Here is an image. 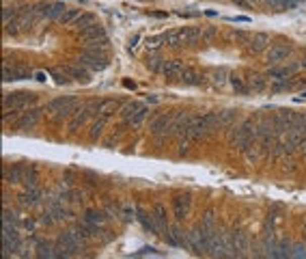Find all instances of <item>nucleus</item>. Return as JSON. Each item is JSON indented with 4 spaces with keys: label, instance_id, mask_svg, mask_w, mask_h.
<instances>
[{
    "label": "nucleus",
    "instance_id": "obj_48",
    "mask_svg": "<svg viewBox=\"0 0 306 259\" xmlns=\"http://www.w3.org/2000/svg\"><path fill=\"white\" fill-rule=\"evenodd\" d=\"M214 37H216V28H205L203 30V39H205V41H212Z\"/></svg>",
    "mask_w": 306,
    "mask_h": 259
},
{
    "label": "nucleus",
    "instance_id": "obj_24",
    "mask_svg": "<svg viewBox=\"0 0 306 259\" xmlns=\"http://www.w3.org/2000/svg\"><path fill=\"white\" fill-rule=\"evenodd\" d=\"M183 69H186V67H183V65H181V61L173 59V61H166V63H164L162 74H164L166 78H179Z\"/></svg>",
    "mask_w": 306,
    "mask_h": 259
},
{
    "label": "nucleus",
    "instance_id": "obj_37",
    "mask_svg": "<svg viewBox=\"0 0 306 259\" xmlns=\"http://www.w3.org/2000/svg\"><path fill=\"white\" fill-rule=\"evenodd\" d=\"M80 15H82V13H80V9H67V11L59 18V22L63 24V26H69V24H74V22L80 18Z\"/></svg>",
    "mask_w": 306,
    "mask_h": 259
},
{
    "label": "nucleus",
    "instance_id": "obj_46",
    "mask_svg": "<svg viewBox=\"0 0 306 259\" xmlns=\"http://www.w3.org/2000/svg\"><path fill=\"white\" fill-rule=\"evenodd\" d=\"M190 141H186V139H183V141H179V156H188V151H190Z\"/></svg>",
    "mask_w": 306,
    "mask_h": 259
},
{
    "label": "nucleus",
    "instance_id": "obj_55",
    "mask_svg": "<svg viewBox=\"0 0 306 259\" xmlns=\"http://www.w3.org/2000/svg\"><path fill=\"white\" fill-rule=\"evenodd\" d=\"M123 87H125V89H134L136 84H134V82H130V80H125V82H123Z\"/></svg>",
    "mask_w": 306,
    "mask_h": 259
},
{
    "label": "nucleus",
    "instance_id": "obj_40",
    "mask_svg": "<svg viewBox=\"0 0 306 259\" xmlns=\"http://www.w3.org/2000/svg\"><path fill=\"white\" fill-rule=\"evenodd\" d=\"M147 117H149V108L144 106V108H142V110H140L138 115H136V117H134V119L130 121V123H127V125H132V127H140V125H142V121L147 119Z\"/></svg>",
    "mask_w": 306,
    "mask_h": 259
},
{
    "label": "nucleus",
    "instance_id": "obj_10",
    "mask_svg": "<svg viewBox=\"0 0 306 259\" xmlns=\"http://www.w3.org/2000/svg\"><path fill=\"white\" fill-rule=\"evenodd\" d=\"M78 65H82V67H86L88 71H101V69H106L108 59H106V56H91V54H82V56L78 59Z\"/></svg>",
    "mask_w": 306,
    "mask_h": 259
},
{
    "label": "nucleus",
    "instance_id": "obj_54",
    "mask_svg": "<svg viewBox=\"0 0 306 259\" xmlns=\"http://www.w3.org/2000/svg\"><path fill=\"white\" fill-rule=\"evenodd\" d=\"M35 78L39 80V82H43V80H45V74H41V71H37V74H35Z\"/></svg>",
    "mask_w": 306,
    "mask_h": 259
},
{
    "label": "nucleus",
    "instance_id": "obj_18",
    "mask_svg": "<svg viewBox=\"0 0 306 259\" xmlns=\"http://www.w3.org/2000/svg\"><path fill=\"white\" fill-rule=\"evenodd\" d=\"M136 214H138L136 218L140 221V225L144 227V229H147L149 233H156V236H160V229H158L156 221H153V214H147V212H144V209H140V207L136 209Z\"/></svg>",
    "mask_w": 306,
    "mask_h": 259
},
{
    "label": "nucleus",
    "instance_id": "obj_49",
    "mask_svg": "<svg viewBox=\"0 0 306 259\" xmlns=\"http://www.w3.org/2000/svg\"><path fill=\"white\" fill-rule=\"evenodd\" d=\"M22 225H24V229H28V231H33V229H35V225H37V223H35V221H33V218H26V221H24V223H22Z\"/></svg>",
    "mask_w": 306,
    "mask_h": 259
},
{
    "label": "nucleus",
    "instance_id": "obj_34",
    "mask_svg": "<svg viewBox=\"0 0 306 259\" xmlns=\"http://www.w3.org/2000/svg\"><path fill=\"white\" fill-rule=\"evenodd\" d=\"M198 227H200V229H205V231H214V229H216V216H214V209H207V212L203 214V218H200Z\"/></svg>",
    "mask_w": 306,
    "mask_h": 259
},
{
    "label": "nucleus",
    "instance_id": "obj_19",
    "mask_svg": "<svg viewBox=\"0 0 306 259\" xmlns=\"http://www.w3.org/2000/svg\"><path fill=\"white\" fill-rule=\"evenodd\" d=\"M22 184L26 186V188H37V186H39V173H37V166H35V164L24 166Z\"/></svg>",
    "mask_w": 306,
    "mask_h": 259
},
{
    "label": "nucleus",
    "instance_id": "obj_42",
    "mask_svg": "<svg viewBox=\"0 0 306 259\" xmlns=\"http://www.w3.org/2000/svg\"><path fill=\"white\" fill-rule=\"evenodd\" d=\"M52 74H54V78H56V82H59V84H67L69 80H71V78L67 76V71H65V69H63V71H61V69H54Z\"/></svg>",
    "mask_w": 306,
    "mask_h": 259
},
{
    "label": "nucleus",
    "instance_id": "obj_47",
    "mask_svg": "<svg viewBox=\"0 0 306 259\" xmlns=\"http://www.w3.org/2000/svg\"><path fill=\"white\" fill-rule=\"evenodd\" d=\"M233 37L239 39V41H250L252 35H248V32H244V30H235V35H233Z\"/></svg>",
    "mask_w": 306,
    "mask_h": 259
},
{
    "label": "nucleus",
    "instance_id": "obj_30",
    "mask_svg": "<svg viewBox=\"0 0 306 259\" xmlns=\"http://www.w3.org/2000/svg\"><path fill=\"white\" fill-rule=\"evenodd\" d=\"M65 71H67V76L74 78V80H88V69L82 67V65H67Z\"/></svg>",
    "mask_w": 306,
    "mask_h": 259
},
{
    "label": "nucleus",
    "instance_id": "obj_14",
    "mask_svg": "<svg viewBox=\"0 0 306 259\" xmlns=\"http://www.w3.org/2000/svg\"><path fill=\"white\" fill-rule=\"evenodd\" d=\"M41 197H43V190L39 188H26V192L24 194H20V203L24 205V207H33V205H37L39 201H41Z\"/></svg>",
    "mask_w": 306,
    "mask_h": 259
},
{
    "label": "nucleus",
    "instance_id": "obj_25",
    "mask_svg": "<svg viewBox=\"0 0 306 259\" xmlns=\"http://www.w3.org/2000/svg\"><path fill=\"white\" fill-rule=\"evenodd\" d=\"M289 56V46H272L268 50V61L270 63H278V61H285Z\"/></svg>",
    "mask_w": 306,
    "mask_h": 259
},
{
    "label": "nucleus",
    "instance_id": "obj_11",
    "mask_svg": "<svg viewBox=\"0 0 306 259\" xmlns=\"http://www.w3.org/2000/svg\"><path fill=\"white\" fill-rule=\"evenodd\" d=\"M190 203H192L190 194H179V197L173 199V214L177 221H183L190 214Z\"/></svg>",
    "mask_w": 306,
    "mask_h": 259
},
{
    "label": "nucleus",
    "instance_id": "obj_33",
    "mask_svg": "<svg viewBox=\"0 0 306 259\" xmlns=\"http://www.w3.org/2000/svg\"><path fill=\"white\" fill-rule=\"evenodd\" d=\"M181 35H183V41L186 44H196L200 37H203V30L200 28H192V26H188V28H183L181 30Z\"/></svg>",
    "mask_w": 306,
    "mask_h": 259
},
{
    "label": "nucleus",
    "instance_id": "obj_45",
    "mask_svg": "<svg viewBox=\"0 0 306 259\" xmlns=\"http://www.w3.org/2000/svg\"><path fill=\"white\" fill-rule=\"evenodd\" d=\"M136 214V209L134 207H123V209H121V216H123V221H134V216Z\"/></svg>",
    "mask_w": 306,
    "mask_h": 259
},
{
    "label": "nucleus",
    "instance_id": "obj_13",
    "mask_svg": "<svg viewBox=\"0 0 306 259\" xmlns=\"http://www.w3.org/2000/svg\"><path fill=\"white\" fill-rule=\"evenodd\" d=\"M3 177L7 184H20L22 177H24V164H13L9 168V164L3 166Z\"/></svg>",
    "mask_w": 306,
    "mask_h": 259
},
{
    "label": "nucleus",
    "instance_id": "obj_4",
    "mask_svg": "<svg viewBox=\"0 0 306 259\" xmlns=\"http://www.w3.org/2000/svg\"><path fill=\"white\" fill-rule=\"evenodd\" d=\"M35 102H37V93H30V91H15V93L3 95V106L13 108V110H24Z\"/></svg>",
    "mask_w": 306,
    "mask_h": 259
},
{
    "label": "nucleus",
    "instance_id": "obj_20",
    "mask_svg": "<svg viewBox=\"0 0 306 259\" xmlns=\"http://www.w3.org/2000/svg\"><path fill=\"white\" fill-rule=\"evenodd\" d=\"M86 41H101V39H108L106 37V30H104V26H99V24H93V26H88L86 30L80 32Z\"/></svg>",
    "mask_w": 306,
    "mask_h": 259
},
{
    "label": "nucleus",
    "instance_id": "obj_6",
    "mask_svg": "<svg viewBox=\"0 0 306 259\" xmlns=\"http://www.w3.org/2000/svg\"><path fill=\"white\" fill-rule=\"evenodd\" d=\"M45 112V108H26V112H22V117L18 119V123L13 125V130H33L37 123H39V119H41V115Z\"/></svg>",
    "mask_w": 306,
    "mask_h": 259
},
{
    "label": "nucleus",
    "instance_id": "obj_28",
    "mask_svg": "<svg viewBox=\"0 0 306 259\" xmlns=\"http://www.w3.org/2000/svg\"><path fill=\"white\" fill-rule=\"evenodd\" d=\"M229 82H231L233 91H235L237 95H248V93H250V87H248L246 78H239V76H235V74H231V76H229Z\"/></svg>",
    "mask_w": 306,
    "mask_h": 259
},
{
    "label": "nucleus",
    "instance_id": "obj_35",
    "mask_svg": "<svg viewBox=\"0 0 306 259\" xmlns=\"http://www.w3.org/2000/svg\"><path fill=\"white\" fill-rule=\"evenodd\" d=\"M164 59L162 56H158V54H151V56H147V67L151 69V71H156V74H162V69H164Z\"/></svg>",
    "mask_w": 306,
    "mask_h": 259
},
{
    "label": "nucleus",
    "instance_id": "obj_22",
    "mask_svg": "<svg viewBox=\"0 0 306 259\" xmlns=\"http://www.w3.org/2000/svg\"><path fill=\"white\" fill-rule=\"evenodd\" d=\"M270 46V37L265 35V32H257V35H252L250 37V52H254V54H259V52H263L265 48Z\"/></svg>",
    "mask_w": 306,
    "mask_h": 259
},
{
    "label": "nucleus",
    "instance_id": "obj_36",
    "mask_svg": "<svg viewBox=\"0 0 306 259\" xmlns=\"http://www.w3.org/2000/svg\"><path fill=\"white\" fill-rule=\"evenodd\" d=\"M74 24H76V28L82 32V30H86L88 26H93V24H95V15L93 13H82Z\"/></svg>",
    "mask_w": 306,
    "mask_h": 259
},
{
    "label": "nucleus",
    "instance_id": "obj_38",
    "mask_svg": "<svg viewBox=\"0 0 306 259\" xmlns=\"http://www.w3.org/2000/svg\"><path fill=\"white\" fill-rule=\"evenodd\" d=\"M293 87V82H291V80H289V78H283V80H274V82H272V91H289V89H291Z\"/></svg>",
    "mask_w": 306,
    "mask_h": 259
},
{
    "label": "nucleus",
    "instance_id": "obj_26",
    "mask_svg": "<svg viewBox=\"0 0 306 259\" xmlns=\"http://www.w3.org/2000/svg\"><path fill=\"white\" fill-rule=\"evenodd\" d=\"M108 119H110L108 115H101V117H97V119H95V123L91 125V134H88V139H91L93 143L97 141L99 136L104 134V127L108 125Z\"/></svg>",
    "mask_w": 306,
    "mask_h": 259
},
{
    "label": "nucleus",
    "instance_id": "obj_2",
    "mask_svg": "<svg viewBox=\"0 0 306 259\" xmlns=\"http://www.w3.org/2000/svg\"><path fill=\"white\" fill-rule=\"evenodd\" d=\"M216 231V229H214ZM214 231H205L196 225L192 231H188V248L194 255H207L209 253V244H212Z\"/></svg>",
    "mask_w": 306,
    "mask_h": 259
},
{
    "label": "nucleus",
    "instance_id": "obj_29",
    "mask_svg": "<svg viewBox=\"0 0 306 259\" xmlns=\"http://www.w3.org/2000/svg\"><path fill=\"white\" fill-rule=\"evenodd\" d=\"M246 82H248V87H250V91H254V93H261V91H265V89H268L265 76H259V74L246 76Z\"/></svg>",
    "mask_w": 306,
    "mask_h": 259
},
{
    "label": "nucleus",
    "instance_id": "obj_5",
    "mask_svg": "<svg viewBox=\"0 0 306 259\" xmlns=\"http://www.w3.org/2000/svg\"><path fill=\"white\" fill-rule=\"evenodd\" d=\"M33 11L39 15V18H45V20H59L63 13L67 11V7L63 3H41V5H35Z\"/></svg>",
    "mask_w": 306,
    "mask_h": 259
},
{
    "label": "nucleus",
    "instance_id": "obj_31",
    "mask_svg": "<svg viewBox=\"0 0 306 259\" xmlns=\"http://www.w3.org/2000/svg\"><path fill=\"white\" fill-rule=\"evenodd\" d=\"M164 44L168 48H179L183 44V35H181V30H168L164 32Z\"/></svg>",
    "mask_w": 306,
    "mask_h": 259
},
{
    "label": "nucleus",
    "instance_id": "obj_21",
    "mask_svg": "<svg viewBox=\"0 0 306 259\" xmlns=\"http://www.w3.org/2000/svg\"><path fill=\"white\" fill-rule=\"evenodd\" d=\"M144 108V104L142 102H127L125 104V106H123V110H121V117H123V121H125V123H130V121L136 117V115H138V112Z\"/></svg>",
    "mask_w": 306,
    "mask_h": 259
},
{
    "label": "nucleus",
    "instance_id": "obj_53",
    "mask_svg": "<svg viewBox=\"0 0 306 259\" xmlns=\"http://www.w3.org/2000/svg\"><path fill=\"white\" fill-rule=\"evenodd\" d=\"M231 22H250V18H239L237 15V18H231Z\"/></svg>",
    "mask_w": 306,
    "mask_h": 259
},
{
    "label": "nucleus",
    "instance_id": "obj_39",
    "mask_svg": "<svg viewBox=\"0 0 306 259\" xmlns=\"http://www.w3.org/2000/svg\"><path fill=\"white\" fill-rule=\"evenodd\" d=\"M227 76H229L227 69H218V71H214V74H212V82L216 87H222L224 82H227Z\"/></svg>",
    "mask_w": 306,
    "mask_h": 259
},
{
    "label": "nucleus",
    "instance_id": "obj_16",
    "mask_svg": "<svg viewBox=\"0 0 306 259\" xmlns=\"http://www.w3.org/2000/svg\"><path fill=\"white\" fill-rule=\"evenodd\" d=\"M82 221L88 223L91 227H104V223L108 221V216L104 209H86L84 216H82Z\"/></svg>",
    "mask_w": 306,
    "mask_h": 259
},
{
    "label": "nucleus",
    "instance_id": "obj_50",
    "mask_svg": "<svg viewBox=\"0 0 306 259\" xmlns=\"http://www.w3.org/2000/svg\"><path fill=\"white\" fill-rule=\"evenodd\" d=\"M63 182H65L67 186H71V182H74V171H67L65 177H63Z\"/></svg>",
    "mask_w": 306,
    "mask_h": 259
},
{
    "label": "nucleus",
    "instance_id": "obj_1",
    "mask_svg": "<svg viewBox=\"0 0 306 259\" xmlns=\"http://www.w3.org/2000/svg\"><path fill=\"white\" fill-rule=\"evenodd\" d=\"M78 106H80L78 97L65 95V97H56V100H52L45 106V112H50L52 123H61V121H65L67 117H74Z\"/></svg>",
    "mask_w": 306,
    "mask_h": 259
},
{
    "label": "nucleus",
    "instance_id": "obj_27",
    "mask_svg": "<svg viewBox=\"0 0 306 259\" xmlns=\"http://www.w3.org/2000/svg\"><path fill=\"white\" fill-rule=\"evenodd\" d=\"M54 259H76V253L63 240L54 242Z\"/></svg>",
    "mask_w": 306,
    "mask_h": 259
},
{
    "label": "nucleus",
    "instance_id": "obj_15",
    "mask_svg": "<svg viewBox=\"0 0 306 259\" xmlns=\"http://www.w3.org/2000/svg\"><path fill=\"white\" fill-rule=\"evenodd\" d=\"M297 69H300V65H297V63H291V65H287V67H272V69L268 71V78H272V80L291 78Z\"/></svg>",
    "mask_w": 306,
    "mask_h": 259
},
{
    "label": "nucleus",
    "instance_id": "obj_32",
    "mask_svg": "<svg viewBox=\"0 0 306 259\" xmlns=\"http://www.w3.org/2000/svg\"><path fill=\"white\" fill-rule=\"evenodd\" d=\"M218 115H220V125L222 127H229V130L235 125L237 119H239V115H237L235 110H222V112H218Z\"/></svg>",
    "mask_w": 306,
    "mask_h": 259
},
{
    "label": "nucleus",
    "instance_id": "obj_9",
    "mask_svg": "<svg viewBox=\"0 0 306 259\" xmlns=\"http://www.w3.org/2000/svg\"><path fill=\"white\" fill-rule=\"evenodd\" d=\"M166 244L168 246H179V248H188V231H181L179 227H171L166 233Z\"/></svg>",
    "mask_w": 306,
    "mask_h": 259
},
{
    "label": "nucleus",
    "instance_id": "obj_23",
    "mask_svg": "<svg viewBox=\"0 0 306 259\" xmlns=\"http://www.w3.org/2000/svg\"><path fill=\"white\" fill-rule=\"evenodd\" d=\"M35 259H54V244L47 240H39L35 246Z\"/></svg>",
    "mask_w": 306,
    "mask_h": 259
},
{
    "label": "nucleus",
    "instance_id": "obj_43",
    "mask_svg": "<svg viewBox=\"0 0 306 259\" xmlns=\"http://www.w3.org/2000/svg\"><path fill=\"white\" fill-rule=\"evenodd\" d=\"M3 223H7V225H13V227H18V216H15L13 212H9V209H5Z\"/></svg>",
    "mask_w": 306,
    "mask_h": 259
},
{
    "label": "nucleus",
    "instance_id": "obj_8",
    "mask_svg": "<svg viewBox=\"0 0 306 259\" xmlns=\"http://www.w3.org/2000/svg\"><path fill=\"white\" fill-rule=\"evenodd\" d=\"M59 240H63L65 244L74 250L76 255H86V250H88V246L84 244L82 240H80L78 236H76V231H63L61 236H59Z\"/></svg>",
    "mask_w": 306,
    "mask_h": 259
},
{
    "label": "nucleus",
    "instance_id": "obj_51",
    "mask_svg": "<svg viewBox=\"0 0 306 259\" xmlns=\"http://www.w3.org/2000/svg\"><path fill=\"white\" fill-rule=\"evenodd\" d=\"M235 5H239V7H244V9H250V3L248 0H233Z\"/></svg>",
    "mask_w": 306,
    "mask_h": 259
},
{
    "label": "nucleus",
    "instance_id": "obj_44",
    "mask_svg": "<svg viewBox=\"0 0 306 259\" xmlns=\"http://www.w3.org/2000/svg\"><path fill=\"white\" fill-rule=\"evenodd\" d=\"M293 259H306V244H295L293 246Z\"/></svg>",
    "mask_w": 306,
    "mask_h": 259
},
{
    "label": "nucleus",
    "instance_id": "obj_41",
    "mask_svg": "<svg viewBox=\"0 0 306 259\" xmlns=\"http://www.w3.org/2000/svg\"><path fill=\"white\" fill-rule=\"evenodd\" d=\"M164 44V35H160V37H151V39H147V50H158L160 46Z\"/></svg>",
    "mask_w": 306,
    "mask_h": 259
},
{
    "label": "nucleus",
    "instance_id": "obj_3",
    "mask_svg": "<svg viewBox=\"0 0 306 259\" xmlns=\"http://www.w3.org/2000/svg\"><path fill=\"white\" fill-rule=\"evenodd\" d=\"M173 121H175V112L171 115V112H162V115H158L156 119L151 121V134L156 136L158 143H162L164 139H168V136L173 134Z\"/></svg>",
    "mask_w": 306,
    "mask_h": 259
},
{
    "label": "nucleus",
    "instance_id": "obj_52",
    "mask_svg": "<svg viewBox=\"0 0 306 259\" xmlns=\"http://www.w3.org/2000/svg\"><path fill=\"white\" fill-rule=\"evenodd\" d=\"M136 44H138V35L130 39V50H134V48H136Z\"/></svg>",
    "mask_w": 306,
    "mask_h": 259
},
{
    "label": "nucleus",
    "instance_id": "obj_17",
    "mask_svg": "<svg viewBox=\"0 0 306 259\" xmlns=\"http://www.w3.org/2000/svg\"><path fill=\"white\" fill-rule=\"evenodd\" d=\"M179 78L183 80V84H190V87H198V84L205 82V76L198 74V71L192 69V67H186V69H183Z\"/></svg>",
    "mask_w": 306,
    "mask_h": 259
},
{
    "label": "nucleus",
    "instance_id": "obj_12",
    "mask_svg": "<svg viewBox=\"0 0 306 259\" xmlns=\"http://www.w3.org/2000/svg\"><path fill=\"white\" fill-rule=\"evenodd\" d=\"M153 221H156L158 225V229L160 233H166L168 229H171V223H168V214H166V207L162 203H158V205H153Z\"/></svg>",
    "mask_w": 306,
    "mask_h": 259
},
{
    "label": "nucleus",
    "instance_id": "obj_7",
    "mask_svg": "<svg viewBox=\"0 0 306 259\" xmlns=\"http://www.w3.org/2000/svg\"><path fill=\"white\" fill-rule=\"evenodd\" d=\"M250 238H248V233L239 231V229H233V248H235V253L239 255V259H244L246 253H250Z\"/></svg>",
    "mask_w": 306,
    "mask_h": 259
}]
</instances>
